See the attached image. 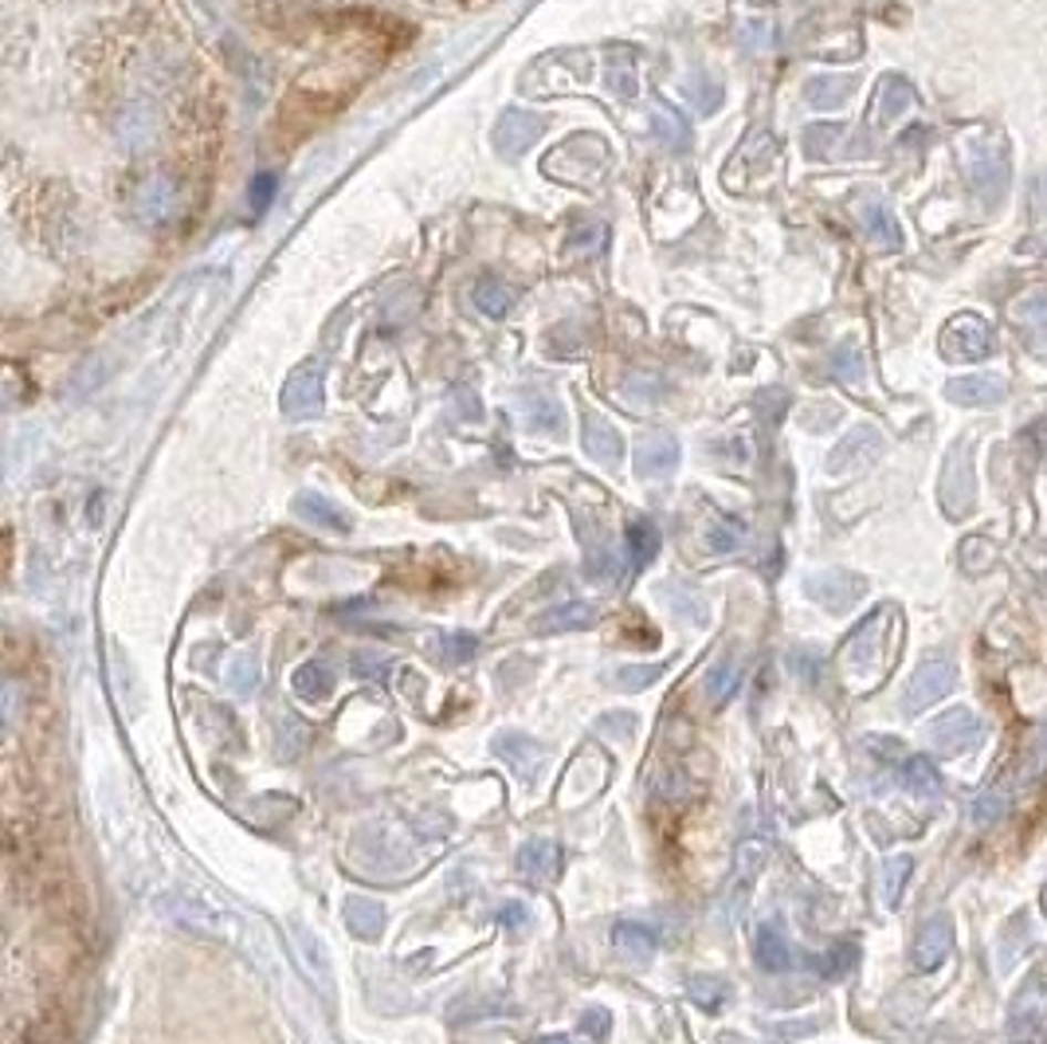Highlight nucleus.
<instances>
[{"instance_id":"obj_1","label":"nucleus","mask_w":1047,"mask_h":1044,"mask_svg":"<svg viewBox=\"0 0 1047 1044\" xmlns=\"http://www.w3.org/2000/svg\"><path fill=\"white\" fill-rule=\"evenodd\" d=\"M902 648V617L899 609L883 604L875 613H868L856 629L848 632V640L836 652V668H840L843 683L856 695H868L879 683L891 675L894 660H899Z\"/></svg>"},{"instance_id":"obj_2","label":"nucleus","mask_w":1047,"mask_h":1044,"mask_svg":"<svg viewBox=\"0 0 1047 1044\" xmlns=\"http://www.w3.org/2000/svg\"><path fill=\"white\" fill-rule=\"evenodd\" d=\"M942 354L950 362H981L993 354V327L981 314L962 311L942 330Z\"/></svg>"},{"instance_id":"obj_3","label":"nucleus","mask_w":1047,"mask_h":1044,"mask_svg":"<svg viewBox=\"0 0 1047 1044\" xmlns=\"http://www.w3.org/2000/svg\"><path fill=\"white\" fill-rule=\"evenodd\" d=\"M953 680H957V672H953V664L945 657L922 660L919 672L910 675L906 691H902V711H906V715H919V711L934 707L937 700L950 695Z\"/></svg>"},{"instance_id":"obj_4","label":"nucleus","mask_w":1047,"mask_h":1044,"mask_svg":"<svg viewBox=\"0 0 1047 1044\" xmlns=\"http://www.w3.org/2000/svg\"><path fill=\"white\" fill-rule=\"evenodd\" d=\"M973 499H977V484H973V456L970 444H953L950 459H945V475H942V503L945 515L965 518L973 510Z\"/></svg>"},{"instance_id":"obj_5","label":"nucleus","mask_w":1047,"mask_h":1044,"mask_svg":"<svg viewBox=\"0 0 1047 1044\" xmlns=\"http://www.w3.org/2000/svg\"><path fill=\"white\" fill-rule=\"evenodd\" d=\"M965 169H970V182L977 189L981 200H996L1008 182V157L1001 146H988L985 138H973V146L965 149Z\"/></svg>"},{"instance_id":"obj_6","label":"nucleus","mask_w":1047,"mask_h":1044,"mask_svg":"<svg viewBox=\"0 0 1047 1044\" xmlns=\"http://www.w3.org/2000/svg\"><path fill=\"white\" fill-rule=\"evenodd\" d=\"M1044 1025H1047V974L1036 970V974L1020 985V993L1013 998L1008 1033H1013L1016 1041H1028V1036H1036Z\"/></svg>"},{"instance_id":"obj_7","label":"nucleus","mask_w":1047,"mask_h":1044,"mask_svg":"<svg viewBox=\"0 0 1047 1044\" xmlns=\"http://www.w3.org/2000/svg\"><path fill=\"white\" fill-rule=\"evenodd\" d=\"M930 738H934L937 751L950 754V758L953 754H965L981 743V719L973 715L970 707H950L942 719H934Z\"/></svg>"},{"instance_id":"obj_8","label":"nucleus","mask_w":1047,"mask_h":1044,"mask_svg":"<svg viewBox=\"0 0 1047 1044\" xmlns=\"http://www.w3.org/2000/svg\"><path fill=\"white\" fill-rule=\"evenodd\" d=\"M805 589H808V593H812L820 604H828L832 613H843V609H851V604H856L859 597L868 593V581L856 578V573L828 570V573H816V578H808Z\"/></svg>"},{"instance_id":"obj_9","label":"nucleus","mask_w":1047,"mask_h":1044,"mask_svg":"<svg viewBox=\"0 0 1047 1044\" xmlns=\"http://www.w3.org/2000/svg\"><path fill=\"white\" fill-rule=\"evenodd\" d=\"M950 950H953L950 916H934V919H926V927H922L919 939H914V954H910V962H914V970L930 974V970H937L945 959H950Z\"/></svg>"},{"instance_id":"obj_10","label":"nucleus","mask_w":1047,"mask_h":1044,"mask_svg":"<svg viewBox=\"0 0 1047 1044\" xmlns=\"http://www.w3.org/2000/svg\"><path fill=\"white\" fill-rule=\"evenodd\" d=\"M945 397H950L953 405H965V409H993L1005 401V381L996 378V373L953 378L950 385H945Z\"/></svg>"},{"instance_id":"obj_11","label":"nucleus","mask_w":1047,"mask_h":1044,"mask_svg":"<svg viewBox=\"0 0 1047 1044\" xmlns=\"http://www.w3.org/2000/svg\"><path fill=\"white\" fill-rule=\"evenodd\" d=\"M561 868V848L553 845V840H530V845H522V852H518V872H522L526 883H533V888H546V883L558 876Z\"/></svg>"},{"instance_id":"obj_12","label":"nucleus","mask_w":1047,"mask_h":1044,"mask_svg":"<svg viewBox=\"0 0 1047 1044\" xmlns=\"http://www.w3.org/2000/svg\"><path fill=\"white\" fill-rule=\"evenodd\" d=\"M597 624V604L589 601H569V604H553L550 613H541L533 621V632L538 637H558V632H577Z\"/></svg>"},{"instance_id":"obj_13","label":"nucleus","mask_w":1047,"mask_h":1044,"mask_svg":"<svg viewBox=\"0 0 1047 1044\" xmlns=\"http://www.w3.org/2000/svg\"><path fill=\"white\" fill-rule=\"evenodd\" d=\"M1013 322L1032 345L1047 338V287H1032L1020 299H1013Z\"/></svg>"},{"instance_id":"obj_14","label":"nucleus","mask_w":1047,"mask_h":1044,"mask_svg":"<svg viewBox=\"0 0 1047 1044\" xmlns=\"http://www.w3.org/2000/svg\"><path fill=\"white\" fill-rule=\"evenodd\" d=\"M342 919H345V927L365 942H377L381 931H385V907H381L377 899L350 896L342 903Z\"/></svg>"},{"instance_id":"obj_15","label":"nucleus","mask_w":1047,"mask_h":1044,"mask_svg":"<svg viewBox=\"0 0 1047 1044\" xmlns=\"http://www.w3.org/2000/svg\"><path fill=\"white\" fill-rule=\"evenodd\" d=\"M495 754H502V762H510V769H515L518 777H533L541 766V746L533 743L530 734H498L495 738Z\"/></svg>"},{"instance_id":"obj_16","label":"nucleus","mask_w":1047,"mask_h":1044,"mask_svg":"<svg viewBox=\"0 0 1047 1044\" xmlns=\"http://www.w3.org/2000/svg\"><path fill=\"white\" fill-rule=\"evenodd\" d=\"M765 852L769 848L761 845V840H742L738 845V868H734V880H730V916H738L742 911V899H746V883L757 880V872L765 868Z\"/></svg>"},{"instance_id":"obj_17","label":"nucleus","mask_w":1047,"mask_h":1044,"mask_svg":"<svg viewBox=\"0 0 1047 1044\" xmlns=\"http://www.w3.org/2000/svg\"><path fill=\"white\" fill-rule=\"evenodd\" d=\"M754 959H757V967L769 970V974H781V970L792 967V947L785 942V934L777 931V923H761V927H757Z\"/></svg>"},{"instance_id":"obj_18","label":"nucleus","mask_w":1047,"mask_h":1044,"mask_svg":"<svg viewBox=\"0 0 1047 1044\" xmlns=\"http://www.w3.org/2000/svg\"><path fill=\"white\" fill-rule=\"evenodd\" d=\"M875 456H879V432L859 428V432H851L832 456H828V467H832V472H848V467H863Z\"/></svg>"},{"instance_id":"obj_19","label":"nucleus","mask_w":1047,"mask_h":1044,"mask_svg":"<svg viewBox=\"0 0 1047 1044\" xmlns=\"http://www.w3.org/2000/svg\"><path fill=\"white\" fill-rule=\"evenodd\" d=\"M910 876H914V856L906 852L887 856L883 868H879V899H883L887 907H899L902 888H906Z\"/></svg>"},{"instance_id":"obj_20","label":"nucleus","mask_w":1047,"mask_h":1044,"mask_svg":"<svg viewBox=\"0 0 1047 1044\" xmlns=\"http://www.w3.org/2000/svg\"><path fill=\"white\" fill-rule=\"evenodd\" d=\"M675 459H678V448L667 436H647V441L640 444V452H635V467H640V475H647V479L667 475L671 467H675Z\"/></svg>"},{"instance_id":"obj_21","label":"nucleus","mask_w":1047,"mask_h":1044,"mask_svg":"<svg viewBox=\"0 0 1047 1044\" xmlns=\"http://www.w3.org/2000/svg\"><path fill=\"white\" fill-rule=\"evenodd\" d=\"M294 691H299L302 700H330V691H334V668L326 664V660H307V664L294 672Z\"/></svg>"},{"instance_id":"obj_22","label":"nucleus","mask_w":1047,"mask_h":1044,"mask_svg":"<svg viewBox=\"0 0 1047 1044\" xmlns=\"http://www.w3.org/2000/svg\"><path fill=\"white\" fill-rule=\"evenodd\" d=\"M612 939H616L620 954H628V959H635V962H644L655 950V931L647 923H635V919H620Z\"/></svg>"},{"instance_id":"obj_23","label":"nucleus","mask_w":1047,"mask_h":1044,"mask_svg":"<svg viewBox=\"0 0 1047 1044\" xmlns=\"http://www.w3.org/2000/svg\"><path fill=\"white\" fill-rule=\"evenodd\" d=\"M902 786H906L910 794L937 797V794H942V774H937V766L930 758L914 754V758L902 762Z\"/></svg>"},{"instance_id":"obj_24","label":"nucleus","mask_w":1047,"mask_h":1044,"mask_svg":"<svg viewBox=\"0 0 1047 1044\" xmlns=\"http://www.w3.org/2000/svg\"><path fill=\"white\" fill-rule=\"evenodd\" d=\"M475 652H479V640H475L471 632H447V637L436 640V660H439L444 668L471 664Z\"/></svg>"},{"instance_id":"obj_25","label":"nucleus","mask_w":1047,"mask_h":1044,"mask_svg":"<svg viewBox=\"0 0 1047 1044\" xmlns=\"http://www.w3.org/2000/svg\"><path fill=\"white\" fill-rule=\"evenodd\" d=\"M663 672H667V664H624V668H612L604 680L620 691H644V688H652Z\"/></svg>"},{"instance_id":"obj_26","label":"nucleus","mask_w":1047,"mask_h":1044,"mask_svg":"<svg viewBox=\"0 0 1047 1044\" xmlns=\"http://www.w3.org/2000/svg\"><path fill=\"white\" fill-rule=\"evenodd\" d=\"M687 993H691V1002H695L698 1010L714 1013V1010H722V1005H726V998H730V985L722 982V978L698 974V978H691V982H687Z\"/></svg>"},{"instance_id":"obj_27","label":"nucleus","mask_w":1047,"mask_h":1044,"mask_svg":"<svg viewBox=\"0 0 1047 1044\" xmlns=\"http://www.w3.org/2000/svg\"><path fill=\"white\" fill-rule=\"evenodd\" d=\"M738 680H742V668L734 657L718 660V664L711 668V675H706V695H711L714 703H726L738 691Z\"/></svg>"},{"instance_id":"obj_28","label":"nucleus","mask_w":1047,"mask_h":1044,"mask_svg":"<svg viewBox=\"0 0 1047 1044\" xmlns=\"http://www.w3.org/2000/svg\"><path fill=\"white\" fill-rule=\"evenodd\" d=\"M655 550H660V535H655L652 523H632V527H628V554H632L635 570L647 566V561L655 558Z\"/></svg>"},{"instance_id":"obj_29","label":"nucleus","mask_w":1047,"mask_h":1044,"mask_svg":"<svg viewBox=\"0 0 1047 1044\" xmlns=\"http://www.w3.org/2000/svg\"><path fill=\"white\" fill-rule=\"evenodd\" d=\"M1005 809H1008V789L1005 786L985 789V794L973 802V825H996V820L1005 817Z\"/></svg>"},{"instance_id":"obj_30","label":"nucleus","mask_w":1047,"mask_h":1044,"mask_svg":"<svg viewBox=\"0 0 1047 1044\" xmlns=\"http://www.w3.org/2000/svg\"><path fill=\"white\" fill-rule=\"evenodd\" d=\"M863 225H868V232L875 236L879 244H891V248H899V228H894L891 220V208L887 205H868V216H863Z\"/></svg>"},{"instance_id":"obj_31","label":"nucleus","mask_w":1047,"mask_h":1044,"mask_svg":"<svg viewBox=\"0 0 1047 1044\" xmlns=\"http://www.w3.org/2000/svg\"><path fill=\"white\" fill-rule=\"evenodd\" d=\"M856 959H859L856 942H836V947L828 950V959L820 962V974H825L828 982H832V978H843L851 967H856Z\"/></svg>"},{"instance_id":"obj_32","label":"nucleus","mask_w":1047,"mask_h":1044,"mask_svg":"<svg viewBox=\"0 0 1047 1044\" xmlns=\"http://www.w3.org/2000/svg\"><path fill=\"white\" fill-rule=\"evenodd\" d=\"M299 515L314 518V523H326L330 530H345L350 523H345V515H338L334 507H330L326 499H318V495H302L299 499Z\"/></svg>"},{"instance_id":"obj_33","label":"nucleus","mask_w":1047,"mask_h":1044,"mask_svg":"<svg viewBox=\"0 0 1047 1044\" xmlns=\"http://www.w3.org/2000/svg\"><path fill=\"white\" fill-rule=\"evenodd\" d=\"M914 103V95H910V86L902 83V79H887L883 83V95H879V111L887 114V118H899L906 106Z\"/></svg>"},{"instance_id":"obj_34","label":"nucleus","mask_w":1047,"mask_h":1044,"mask_svg":"<svg viewBox=\"0 0 1047 1044\" xmlns=\"http://www.w3.org/2000/svg\"><path fill=\"white\" fill-rule=\"evenodd\" d=\"M993 558H996V550H993V542H988V538H965L962 566L970 573H981L985 566H993Z\"/></svg>"},{"instance_id":"obj_35","label":"nucleus","mask_w":1047,"mask_h":1044,"mask_svg":"<svg viewBox=\"0 0 1047 1044\" xmlns=\"http://www.w3.org/2000/svg\"><path fill=\"white\" fill-rule=\"evenodd\" d=\"M589 452H593V456H601L604 464H612V459L620 456V441L612 436L609 428H604L601 421H589Z\"/></svg>"},{"instance_id":"obj_36","label":"nucleus","mask_w":1047,"mask_h":1044,"mask_svg":"<svg viewBox=\"0 0 1047 1044\" xmlns=\"http://www.w3.org/2000/svg\"><path fill=\"white\" fill-rule=\"evenodd\" d=\"M1047 769V731H1039L1036 738H1032L1028 754H1024V769H1020V782H1036L1039 774Z\"/></svg>"},{"instance_id":"obj_37","label":"nucleus","mask_w":1047,"mask_h":1044,"mask_svg":"<svg viewBox=\"0 0 1047 1044\" xmlns=\"http://www.w3.org/2000/svg\"><path fill=\"white\" fill-rule=\"evenodd\" d=\"M228 683H232L240 695H251V691L259 688V664L256 657H240L232 664V672H228Z\"/></svg>"},{"instance_id":"obj_38","label":"nucleus","mask_w":1047,"mask_h":1044,"mask_svg":"<svg viewBox=\"0 0 1047 1044\" xmlns=\"http://www.w3.org/2000/svg\"><path fill=\"white\" fill-rule=\"evenodd\" d=\"M843 79H820V83H812V91H808V99H812L816 106H836V103H843Z\"/></svg>"},{"instance_id":"obj_39","label":"nucleus","mask_w":1047,"mask_h":1044,"mask_svg":"<svg viewBox=\"0 0 1047 1044\" xmlns=\"http://www.w3.org/2000/svg\"><path fill=\"white\" fill-rule=\"evenodd\" d=\"M510 302H515V294L502 291L498 283H483V287H479V307H483L487 314H502V311L510 307Z\"/></svg>"},{"instance_id":"obj_40","label":"nucleus","mask_w":1047,"mask_h":1044,"mask_svg":"<svg viewBox=\"0 0 1047 1044\" xmlns=\"http://www.w3.org/2000/svg\"><path fill=\"white\" fill-rule=\"evenodd\" d=\"M742 535H746V530H742V523L726 518V523H718V527H714L711 546H714V550H738V546H742Z\"/></svg>"},{"instance_id":"obj_41","label":"nucleus","mask_w":1047,"mask_h":1044,"mask_svg":"<svg viewBox=\"0 0 1047 1044\" xmlns=\"http://www.w3.org/2000/svg\"><path fill=\"white\" fill-rule=\"evenodd\" d=\"M388 664H393V660L381 657V652H357V657H353V668H357V675H370V680H373V675H385Z\"/></svg>"},{"instance_id":"obj_42","label":"nucleus","mask_w":1047,"mask_h":1044,"mask_svg":"<svg viewBox=\"0 0 1047 1044\" xmlns=\"http://www.w3.org/2000/svg\"><path fill=\"white\" fill-rule=\"evenodd\" d=\"M816 1033V1021H797V1025H769L773 1041H797V1036Z\"/></svg>"},{"instance_id":"obj_43","label":"nucleus","mask_w":1047,"mask_h":1044,"mask_svg":"<svg viewBox=\"0 0 1047 1044\" xmlns=\"http://www.w3.org/2000/svg\"><path fill=\"white\" fill-rule=\"evenodd\" d=\"M581 1029H584L589 1036H604V1033H609V1013H604V1010H589V1013L581 1017Z\"/></svg>"},{"instance_id":"obj_44","label":"nucleus","mask_w":1047,"mask_h":1044,"mask_svg":"<svg viewBox=\"0 0 1047 1044\" xmlns=\"http://www.w3.org/2000/svg\"><path fill=\"white\" fill-rule=\"evenodd\" d=\"M597 726H601L604 734H624V731H632V726H635V719L624 715V711H616V715H601V723H597Z\"/></svg>"},{"instance_id":"obj_45","label":"nucleus","mask_w":1047,"mask_h":1044,"mask_svg":"<svg viewBox=\"0 0 1047 1044\" xmlns=\"http://www.w3.org/2000/svg\"><path fill=\"white\" fill-rule=\"evenodd\" d=\"M498 919H502V923H507L510 931H522V927H526V907H522V903H507Z\"/></svg>"},{"instance_id":"obj_46","label":"nucleus","mask_w":1047,"mask_h":1044,"mask_svg":"<svg viewBox=\"0 0 1047 1044\" xmlns=\"http://www.w3.org/2000/svg\"><path fill=\"white\" fill-rule=\"evenodd\" d=\"M271 193H276V182H271V177H259L256 182V213L271 200Z\"/></svg>"},{"instance_id":"obj_47","label":"nucleus","mask_w":1047,"mask_h":1044,"mask_svg":"<svg viewBox=\"0 0 1047 1044\" xmlns=\"http://www.w3.org/2000/svg\"><path fill=\"white\" fill-rule=\"evenodd\" d=\"M1036 205L1047 213V177H1039V185H1036Z\"/></svg>"},{"instance_id":"obj_48","label":"nucleus","mask_w":1047,"mask_h":1044,"mask_svg":"<svg viewBox=\"0 0 1047 1044\" xmlns=\"http://www.w3.org/2000/svg\"><path fill=\"white\" fill-rule=\"evenodd\" d=\"M533 1044H573V1041H566V1036H541V1041H533Z\"/></svg>"},{"instance_id":"obj_49","label":"nucleus","mask_w":1047,"mask_h":1044,"mask_svg":"<svg viewBox=\"0 0 1047 1044\" xmlns=\"http://www.w3.org/2000/svg\"><path fill=\"white\" fill-rule=\"evenodd\" d=\"M1039 907H1044V916H1047V883H1044V891H1039Z\"/></svg>"},{"instance_id":"obj_50","label":"nucleus","mask_w":1047,"mask_h":1044,"mask_svg":"<svg viewBox=\"0 0 1047 1044\" xmlns=\"http://www.w3.org/2000/svg\"><path fill=\"white\" fill-rule=\"evenodd\" d=\"M1044 240H1047V236H1044Z\"/></svg>"}]
</instances>
